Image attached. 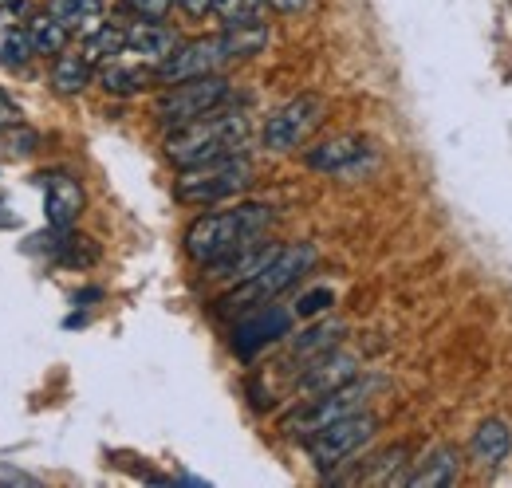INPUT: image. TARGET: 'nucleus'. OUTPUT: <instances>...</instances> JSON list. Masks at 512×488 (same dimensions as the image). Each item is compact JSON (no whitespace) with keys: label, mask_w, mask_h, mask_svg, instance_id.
I'll return each instance as SVG.
<instances>
[{"label":"nucleus","mask_w":512,"mask_h":488,"mask_svg":"<svg viewBox=\"0 0 512 488\" xmlns=\"http://www.w3.org/2000/svg\"><path fill=\"white\" fill-rule=\"evenodd\" d=\"M375 390H379L375 378H351V382H343V386H335V390H327V394L304 398V406H296V410L284 418V433L308 437V433H316V429L331 426V422H339V418H347V414H355V410H363Z\"/></svg>","instance_id":"nucleus-5"},{"label":"nucleus","mask_w":512,"mask_h":488,"mask_svg":"<svg viewBox=\"0 0 512 488\" xmlns=\"http://www.w3.org/2000/svg\"><path fill=\"white\" fill-rule=\"evenodd\" d=\"M304 162L320 174H335V178H355L363 170H371L375 162V146L359 134H339V138H327L320 146H312L304 154Z\"/></svg>","instance_id":"nucleus-10"},{"label":"nucleus","mask_w":512,"mask_h":488,"mask_svg":"<svg viewBox=\"0 0 512 488\" xmlns=\"http://www.w3.org/2000/svg\"><path fill=\"white\" fill-rule=\"evenodd\" d=\"M323 119H327V99L323 95H316V91L296 95V99H288L284 107H276L268 115V122L260 126V142L272 154H292L320 130Z\"/></svg>","instance_id":"nucleus-6"},{"label":"nucleus","mask_w":512,"mask_h":488,"mask_svg":"<svg viewBox=\"0 0 512 488\" xmlns=\"http://www.w3.org/2000/svg\"><path fill=\"white\" fill-rule=\"evenodd\" d=\"M229 99V79L217 71V75H193V79H178L170 83L158 103H154V115L166 126H182V122H193L209 111H217L221 103Z\"/></svg>","instance_id":"nucleus-8"},{"label":"nucleus","mask_w":512,"mask_h":488,"mask_svg":"<svg viewBox=\"0 0 512 488\" xmlns=\"http://www.w3.org/2000/svg\"><path fill=\"white\" fill-rule=\"evenodd\" d=\"M83 201H87L83 185L75 182L71 174H64V170L44 174V221H48L52 233H64V229H71L79 221Z\"/></svg>","instance_id":"nucleus-12"},{"label":"nucleus","mask_w":512,"mask_h":488,"mask_svg":"<svg viewBox=\"0 0 512 488\" xmlns=\"http://www.w3.org/2000/svg\"><path fill=\"white\" fill-rule=\"evenodd\" d=\"M512 453V426L505 418H485L469 437V457L481 469H501Z\"/></svg>","instance_id":"nucleus-13"},{"label":"nucleus","mask_w":512,"mask_h":488,"mask_svg":"<svg viewBox=\"0 0 512 488\" xmlns=\"http://www.w3.org/2000/svg\"><path fill=\"white\" fill-rule=\"evenodd\" d=\"M28 40H32V52L36 56H60L67 48V40H71V28L60 24L52 12H40V16H32L28 20Z\"/></svg>","instance_id":"nucleus-18"},{"label":"nucleus","mask_w":512,"mask_h":488,"mask_svg":"<svg viewBox=\"0 0 512 488\" xmlns=\"http://www.w3.org/2000/svg\"><path fill=\"white\" fill-rule=\"evenodd\" d=\"M375 429H379V418H375V414L355 410V414H347V418H339V422H331V426L308 433L304 445H308L312 465H316L320 473H331V469L347 465V461L375 437Z\"/></svg>","instance_id":"nucleus-7"},{"label":"nucleus","mask_w":512,"mask_h":488,"mask_svg":"<svg viewBox=\"0 0 512 488\" xmlns=\"http://www.w3.org/2000/svg\"><path fill=\"white\" fill-rule=\"evenodd\" d=\"M154 79H158V75H154V67H146V63H123L119 56L99 63V83H103L107 95H123V99H127V95L146 91Z\"/></svg>","instance_id":"nucleus-16"},{"label":"nucleus","mask_w":512,"mask_h":488,"mask_svg":"<svg viewBox=\"0 0 512 488\" xmlns=\"http://www.w3.org/2000/svg\"><path fill=\"white\" fill-rule=\"evenodd\" d=\"M331 300H335V296H331V288H320V292H308V296L296 304V311H300V315H316V311H323Z\"/></svg>","instance_id":"nucleus-29"},{"label":"nucleus","mask_w":512,"mask_h":488,"mask_svg":"<svg viewBox=\"0 0 512 488\" xmlns=\"http://www.w3.org/2000/svg\"><path fill=\"white\" fill-rule=\"evenodd\" d=\"M249 185H253V162L245 154H229V158L182 170L174 193L186 205H217V201H229V197L245 193Z\"/></svg>","instance_id":"nucleus-4"},{"label":"nucleus","mask_w":512,"mask_h":488,"mask_svg":"<svg viewBox=\"0 0 512 488\" xmlns=\"http://www.w3.org/2000/svg\"><path fill=\"white\" fill-rule=\"evenodd\" d=\"M190 20H201V16H209L213 12V0H174Z\"/></svg>","instance_id":"nucleus-31"},{"label":"nucleus","mask_w":512,"mask_h":488,"mask_svg":"<svg viewBox=\"0 0 512 488\" xmlns=\"http://www.w3.org/2000/svg\"><path fill=\"white\" fill-rule=\"evenodd\" d=\"M316 260H320L316 244H308V241L280 244V252H276L260 272H253V276L241 280V284H233V288L221 296V311L233 315V311L264 307L268 300H276L280 292H288L296 280H304V276L316 268Z\"/></svg>","instance_id":"nucleus-3"},{"label":"nucleus","mask_w":512,"mask_h":488,"mask_svg":"<svg viewBox=\"0 0 512 488\" xmlns=\"http://www.w3.org/2000/svg\"><path fill=\"white\" fill-rule=\"evenodd\" d=\"M461 473V453L453 445H438L426 461H418L414 473H402L398 485H410V488H449L457 481Z\"/></svg>","instance_id":"nucleus-14"},{"label":"nucleus","mask_w":512,"mask_h":488,"mask_svg":"<svg viewBox=\"0 0 512 488\" xmlns=\"http://www.w3.org/2000/svg\"><path fill=\"white\" fill-rule=\"evenodd\" d=\"M339 335H343V323H323L316 331H304V339H296V359L308 363V359H316L323 351H331Z\"/></svg>","instance_id":"nucleus-26"},{"label":"nucleus","mask_w":512,"mask_h":488,"mask_svg":"<svg viewBox=\"0 0 512 488\" xmlns=\"http://www.w3.org/2000/svg\"><path fill=\"white\" fill-rule=\"evenodd\" d=\"M48 12H52L60 24H67L71 32H79V28H87V24L99 20L103 0H48Z\"/></svg>","instance_id":"nucleus-23"},{"label":"nucleus","mask_w":512,"mask_h":488,"mask_svg":"<svg viewBox=\"0 0 512 488\" xmlns=\"http://www.w3.org/2000/svg\"><path fill=\"white\" fill-rule=\"evenodd\" d=\"M288 331V315L284 311H260V315H253V319H245L241 323V331H237V347L249 355L253 347H260V343H268V339H276V335H284Z\"/></svg>","instance_id":"nucleus-20"},{"label":"nucleus","mask_w":512,"mask_h":488,"mask_svg":"<svg viewBox=\"0 0 512 488\" xmlns=\"http://www.w3.org/2000/svg\"><path fill=\"white\" fill-rule=\"evenodd\" d=\"M170 8H174V0H123V12L134 20H166Z\"/></svg>","instance_id":"nucleus-28"},{"label":"nucleus","mask_w":512,"mask_h":488,"mask_svg":"<svg viewBox=\"0 0 512 488\" xmlns=\"http://www.w3.org/2000/svg\"><path fill=\"white\" fill-rule=\"evenodd\" d=\"M52 260L64 264V268H87L99 260V248L87 241V237H71V233H60V241L52 244Z\"/></svg>","instance_id":"nucleus-24"},{"label":"nucleus","mask_w":512,"mask_h":488,"mask_svg":"<svg viewBox=\"0 0 512 488\" xmlns=\"http://www.w3.org/2000/svg\"><path fill=\"white\" fill-rule=\"evenodd\" d=\"M221 36H225V52H229V60H249V56H256V52H264V44H268V24H264V20L229 24Z\"/></svg>","instance_id":"nucleus-21"},{"label":"nucleus","mask_w":512,"mask_h":488,"mask_svg":"<svg viewBox=\"0 0 512 488\" xmlns=\"http://www.w3.org/2000/svg\"><path fill=\"white\" fill-rule=\"evenodd\" d=\"M351 378H359V359L331 347V351H323V355L304 363L300 378H296V394L300 398H316V394H327V390H335V386H343Z\"/></svg>","instance_id":"nucleus-11"},{"label":"nucleus","mask_w":512,"mask_h":488,"mask_svg":"<svg viewBox=\"0 0 512 488\" xmlns=\"http://www.w3.org/2000/svg\"><path fill=\"white\" fill-rule=\"evenodd\" d=\"M87 83H91V63L83 60L79 52H75V56H71V52H60L56 63H52V87H56L60 95H79Z\"/></svg>","instance_id":"nucleus-22"},{"label":"nucleus","mask_w":512,"mask_h":488,"mask_svg":"<svg viewBox=\"0 0 512 488\" xmlns=\"http://www.w3.org/2000/svg\"><path fill=\"white\" fill-rule=\"evenodd\" d=\"M213 12L229 24H249V20H260L264 12V0H213Z\"/></svg>","instance_id":"nucleus-27"},{"label":"nucleus","mask_w":512,"mask_h":488,"mask_svg":"<svg viewBox=\"0 0 512 488\" xmlns=\"http://www.w3.org/2000/svg\"><path fill=\"white\" fill-rule=\"evenodd\" d=\"M12 119H20V107H16V99H12V95H4V91H0V122H12Z\"/></svg>","instance_id":"nucleus-32"},{"label":"nucleus","mask_w":512,"mask_h":488,"mask_svg":"<svg viewBox=\"0 0 512 488\" xmlns=\"http://www.w3.org/2000/svg\"><path fill=\"white\" fill-rule=\"evenodd\" d=\"M32 56H36V52H32L28 28H8L4 40H0V63H4V71H24Z\"/></svg>","instance_id":"nucleus-25"},{"label":"nucleus","mask_w":512,"mask_h":488,"mask_svg":"<svg viewBox=\"0 0 512 488\" xmlns=\"http://www.w3.org/2000/svg\"><path fill=\"white\" fill-rule=\"evenodd\" d=\"M276 252H280V244L253 241V244H245V248H237L233 256H225V260L209 264V268H213V276H225V280L241 284V280H249L253 272H260V268H264V264H268Z\"/></svg>","instance_id":"nucleus-17"},{"label":"nucleus","mask_w":512,"mask_h":488,"mask_svg":"<svg viewBox=\"0 0 512 488\" xmlns=\"http://www.w3.org/2000/svg\"><path fill=\"white\" fill-rule=\"evenodd\" d=\"M123 52H127V28H119V24H99L95 32H87L79 56L91 63V67H99V63L115 60V56H123Z\"/></svg>","instance_id":"nucleus-19"},{"label":"nucleus","mask_w":512,"mask_h":488,"mask_svg":"<svg viewBox=\"0 0 512 488\" xmlns=\"http://www.w3.org/2000/svg\"><path fill=\"white\" fill-rule=\"evenodd\" d=\"M174 48H178V32H170L162 20H134L127 28V52H134L138 60L162 63Z\"/></svg>","instance_id":"nucleus-15"},{"label":"nucleus","mask_w":512,"mask_h":488,"mask_svg":"<svg viewBox=\"0 0 512 488\" xmlns=\"http://www.w3.org/2000/svg\"><path fill=\"white\" fill-rule=\"evenodd\" d=\"M272 225V209L268 205H237V209H217L197 217L186 229V252L193 264H217L225 256H233L237 248L260 241V233Z\"/></svg>","instance_id":"nucleus-2"},{"label":"nucleus","mask_w":512,"mask_h":488,"mask_svg":"<svg viewBox=\"0 0 512 488\" xmlns=\"http://www.w3.org/2000/svg\"><path fill=\"white\" fill-rule=\"evenodd\" d=\"M272 12H280V16H300V12H308L316 0H264Z\"/></svg>","instance_id":"nucleus-30"},{"label":"nucleus","mask_w":512,"mask_h":488,"mask_svg":"<svg viewBox=\"0 0 512 488\" xmlns=\"http://www.w3.org/2000/svg\"><path fill=\"white\" fill-rule=\"evenodd\" d=\"M249 138H253V126L241 111H221L217 107L201 119L174 126L170 138H166V158L178 170H190V166H205V162L241 154L249 146Z\"/></svg>","instance_id":"nucleus-1"},{"label":"nucleus","mask_w":512,"mask_h":488,"mask_svg":"<svg viewBox=\"0 0 512 488\" xmlns=\"http://www.w3.org/2000/svg\"><path fill=\"white\" fill-rule=\"evenodd\" d=\"M229 60L225 52V36H197L178 44L162 63H154V75L162 83H178V79H193V75H217Z\"/></svg>","instance_id":"nucleus-9"}]
</instances>
